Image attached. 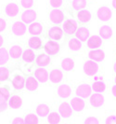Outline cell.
Returning a JSON list of instances; mask_svg holds the SVG:
<instances>
[{
	"mask_svg": "<svg viewBox=\"0 0 116 124\" xmlns=\"http://www.w3.org/2000/svg\"><path fill=\"white\" fill-rule=\"evenodd\" d=\"M9 79L16 90H21L25 87V77L20 70H14L12 73H10Z\"/></svg>",
	"mask_w": 116,
	"mask_h": 124,
	"instance_id": "1",
	"label": "cell"
},
{
	"mask_svg": "<svg viewBox=\"0 0 116 124\" xmlns=\"http://www.w3.org/2000/svg\"><path fill=\"white\" fill-rule=\"evenodd\" d=\"M65 36L63 30L61 29V27L59 26H54V27H51L48 31V37L50 40L54 41L56 43H59L61 42V40L63 39V37Z\"/></svg>",
	"mask_w": 116,
	"mask_h": 124,
	"instance_id": "2",
	"label": "cell"
},
{
	"mask_svg": "<svg viewBox=\"0 0 116 124\" xmlns=\"http://www.w3.org/2000/svg\"><path fill=\"white\" fill-rule=\"evenodd\" d=\"M98 69H99V66H98V62H94L92 60L86 61L84 63V72L88 77H95L98 74Z\"/></svg>",
	"mask_w": 116,
	"mask_h": 124,
	"instance_id": "3",
	"label": "cell"
},
{
	"mask_svg": "<svg viewBox=\"0 0 116 124\" xmlns=\"http://www.w3.org/2000/svg\"><path fill=\"white\" fill-rule=\"evenodd\" d=\"M91 92H92V88L86 84V83H81L79 84L77 88H76V91L75 93L78 97L81 98H88L89 96H91Z\"/></svg>",
	"mask_w": 116,
	"mask_h": 124,
	"instance_id": "4",
	"label": "cell"
},
{
	"mask_svg": "<svg viewBox=\"0 0 116 124\" xmlns=\"http://www.w3.org/2000/svg\"><path fill=\"white\" fill-rule=\"evenodd\" d=\"M59 114L61 118H71L73 114V108L71 105L67 102H62L61 104L59 105Z\"/></svg>",
	"mask_w": 116,
	"mask_h": 124,
	"instance_id": "5",
	"label": "cell"
},
{
	"mask_svg": "<svg viewBox=\"0 0 116 124\" xmlns=\"http://www.w3.org/2000/svg\"><path fill=\"white\" fill-rule=\"evenodd\" d=\"M60 49H61L60 44L56 43L50 39L46 41V43L44 45V50H46V52L48 53L49 55H56L60 51Z\"/></svg>",
	"mask_w": 116,
	"mask_h": 124,
	"instance_id": "6",
	"label": "cell"
},
{
	"mask_svg": "<svg viewBox=\"0 0 116 124\" xmlns=\"http://www.w3.org/2000/svg\"><path fill=\"white\" fill-rule=\"evenodd\" d=\"M26 25L22 22H15L11 26V32L15 37H22L26 33Z\"/></svg>",
	"mask_w": 116,
	"mask_h": 124,
	"instance_id": "7",
	"label": "cell"
},
{
	"mask_svg": "<svg viewBox=\"0 0 116 124\" xmlns=\"http://www.w3.org/2000/svg\"><path fill=\"white\" fill-rule=\"evenodd\" d=\"M57 93H58V96L61 99L69 98L72 95V87L67 83H62L58 87Z\"/></svg>",
	"mask_w": 116,
	"mask_h": 124,
	"instance_id": "8",
	"label": "cell"
},
{
	"mask_svg": "<svg viewBox=\"0 0 116 124\" xmlns=\"http://www.w3.org/2000/svg\"><path fill=\"white\" fill-rule=\"evenodd\" d=\"M77 29H78V27H77L76 23L71 20H66L62 25V30L66 36L74 35L77 31Z\"/></svg>",
	"mask_w": 116,
	"mask_h": 124,
	"instance_id": "9",
	"label": "cell"
},
{
	"mask_svg": "<svg viewBox=\"0 0 116 124\" xmlns=\"http://www.w3.org/2000/svg\"><path fill=\"white\" fill-rule=\"evenodd\" d=\"M49 20L54 24H60L64 20V14L60 9H52L49 13Z\"/></svg>",
	"mask_w": 116,
	"mask_h": 124,
	"instance_id": "10",
	"label": "cell"
},
{
	"mask_svg": "<svg viewBox=\"0 0 116 124\" xmlns=\"http://www.w3.org/2000/svg\"><path fill=\"white\" fill-rule=\"evenodd\" d=\"M49 81L52 84H58L63 79V72L60 68H53L48 76Z\"/></svg>",
	"mask_w": 116,
	"mask_h": 124,
	"instance_id": "11",
	"label": "cell"
},
{
	"mask_svg": "<svg viewBox=\"0 0 116 124\" xmlns=\"http://www.w3.org/2000/svg\"><path fill=\"white\" fill-rule=\"evenodd\" d=\"M36 16V11L34 9L29 8V9H26L24 12L21 14V21L24 23H32L35 21Z\"/></svg>",
	"mask_w": 116,
	"mask_h": 124,
	"instance_id": "12",
	"label": "cell"
},
{
	"mask_svg": "<svg viewBox=\"0 0 116 124\" xmlns=\"http://www.w3.org/2000/svg\"><path fill=\"white\" fill-rule=\"evenodd\" d=\"M71 106H72L73 111L81 112L86 107V102L83 100V98L77 96V97H74L71 100Z\"/></svg>",
	"mask_w": 116,
	"mask_h": 124,
	"instance_id": "13",
	"label": "cell"
},
{
	"mask_svg": "<svg viewBox=\"0 0 116 124\" xmlns=\"http://www.w3.org/2000/svg\"><path fill=\"white\" fill-rule=\"evenodd\" d=\"M34 78H36L37 81H39L41 83H46L48 80V72L44 67L36 68L34 71Z\"/></svg>",
	"mask_w": 116,
	"mask_h": 124,
	"instance_id": "14",
	"label": "cell"
},
{
	"mask_svg": "<svg viewBox=\"0 0 116 124\" xmlns=\"http://www.w3.org/2000/svg\"><path fill=\"white\" fill-rule=\"evenodd\" d=\"M49 62H50V56L47 52H40L35 57V63L38 66L41 67L47 66L49 64Z\"/></svg>",
	"mask_w": 116,
	"mask_h": 124,
	"instance_id": "15",
	"label": "cell"
},
{
	"mask_svg": "<svg viewBox=\"0 0 116 124\" xmlns=\"http://www.w3.org/2000/svg\"><path fill=\"white\" fill-rule=\"evenodd\" d=\"M98 18L102 22H108L111 18V10L107 7H101L98 10Z\"/></svg>",
	"mask_w": 116,
	"mask_h": 124,
	"instance_id": "16",
	"label": "cell"
},
{
	"mask_svg": "<svg viewBox=\"0 0 116 124\" xmlns=\"http://www.w3.org/2000/svg\"><path fill=\"white\" fill-rule=\"evenodd\" d=\"M19 11H20L19 6L16 3H8L5 7V13L7 17H10V18L16 17L19 14Z\"/></svg>",
	"mask_w": 116,
	"mask_h": 124,
	"instance_id": "17",
	"label": "cell"
},
{
	"mask_svg": "<svg viewBox=\"0 0 116 124\" xmlns=\"http://www.w3.org/2000/svg\"><path fill=\"white\" fill-rule=\"evenodd\" d=\"M105 98L101 93H94L90 96V105L93 107H100L103 106Z\"/></svg>",
	"mask_w": 116,
	"mask_h": 124,
	"instance_id": "18",
	"label": "cell"
},
{
	"mask_svg": "<svg viewBox=\"0 0 116 124\" xmlns=\"http://www.w3.org/2000/svg\"><path fill=\"white\" fill-rule=\"evenodd\" d=\"M22 52H23L22 48L20 45H13L9 48L8 50L9 57L13 60H19L22 55Z\"/></svg>",
	"mask_w": 116,
	"mask_h": 124,
	"instance_id": "19",
	"label": "cell"
},
{
	"mask_svg": "<svg viewBox=\"0 0 116 124\" xmlns=\"http://www.w3.org/2000/svg\"><path fill=\"white\" fill-rule=\"evenodd\" d=\"M25 88L29 92H34L38 88V81L34 76H28L25 78Z\"/></svg>",
	"mask_w": 116,
	"mask_h": 124,
	"instance_id": "20",
	"label": "cell"
},
{
	"mask_svg": "<svg viewBox=\"0 0 116 124\" xmlns=\"http://www.w3.org/2000/svg\"><path fill=\"white\" fill-rule=\"evenodd\" d=\"M29 34L33 37H37L42 34L43 32V25L40 23H32L28 28Z\"/></svg>",
	"mask_w": 116,
	"mask_h": 124,
	"instance_id": "21",
	"label": "cell"
},
{
	"mask_svg": "<svg viewBox=\"0 0 116 124\" xmlns=\"http://www.w3.org/2000/svg\"><path fill=\"white\" fill-rule=\"evenodd\" d=\"M101 45H102V40L101 37L98 36H92L87 39V47L91 50L99 48Z\"/></svg>",
	"mask_w": 116,
	"mask_h": 124,
	"instance_id": "22",
	"label": "cell"
},
{
	"mask_svg": "<svg viewBox=\"0 0 116 124\" xmlns=\"http://www.w3.org/2000/svg\"><path fill=\"white\" fill-rule=\"evenodd\" d=\"M21 59H22V62H24V63H33L35 60V55H34V52L32 49H28V50H25L22 52V55H21Z\"/></svg>",
	"mask_w": 116,
	"mask_h": 124,
	"instance_id": "23",
	"label": "cell"
},
{
	"mask_svg": "<svg viewBox=\"0 0 116 124\" xmlns=\"http://www.w3.org/2000/svg\"><path fill=\"white\" fill-rule=\"evenodd\" d=\"M88 57L94 62H102L104 60V51L102 50H92L88 53Z\"/></svg>",
	"mask_w": 116,
	"mask_h": 124,
	"instance_id": "24",
	"label": "cell"
},
{
	"mask_svg": "<svg viewBox=\"0 0 116 124\" xmlns=\"http://www.w3.org/2000/svg\"><path fill=\"white\" fill-rule=\"evenodd\" d=\"M28 46L32 50H40V49H42V46H43L42 39L38 37H30L29 41H28Z\"/></svg>",
	"mask_w": 116,
	"mask_h": 124,
	"instance_id": "25",
	"label": "cell"
},
{
	"mask_svg": "<svg viewBox=\"0 0 116 124\" xmlns=\"http://www.w3.org/2000/svg\"><path fill=\"white\" fill-rule=\"evenodd\" d=\"M11 93V85L9 83H5V81L0 82V94L7 100V98L9 97Z\"/></svg>",
	"mask_w": 116,
	"mask_h": 124,
	"instance_id": "26",
	"label": "cell"
},
{
	"mask_svg": "<svg viewBox=\"0 0 116 124\" xmlns=\"http://www.w3.org/2000/svg\"><path fill=\"white\" fill-rule=\"evenodd\" d=\"M77 19H78V22L82 24H85V23H87L90 19H91V14L88 10H80L77 13Z\"/></svg>",
	"mask_w": 116,
	"mask_h": 124,
	"instance_id": "27",
	"label": "cell"
},
{
	"mask_svg": "<svg viewBox=\"0 0 116 124\" xmlns=\"http://www.w3.org/2000/svg\"><path fill=\"white\" fill-rule=\"evenodd\" d=\"M75 36L80 41H86L89 38V30L86 27H79L75 33Z\"/></svg>",
	"mask_w": 116,
	"mask_h": 124,
	"instance_id": "28",
	"label": "cell"
},
{
	"mask_svg": "<svg viewBox=\"0 0 116 124\" xmlns=\"http://www.w3.org/2000/svg\"><path fill=\"white\" fill-rule=\"evenodd\" d=\"M50 113V107L47 104H40L36 107V115L41 118H46Z\"/></svg>",
	"mask_w": 116,
	"mask_h": 124,
	"instance_id": "29",
	"label": "cell"
},
{
	"mask_svg": "<svg viewBox=\"0 0 116 124\" xmlns=\"http://www.w3.org/2000/svg\"><path fill=\"white\" fill-rule=\"evenodd\" d=\"M99 36L103 39H109L112 36V30L109 25H102L99 28Z\"/></svg>",
	"mask_w": 116,
	"mask_h": 124,
	"instance_id": "30",
	"label": "cell"
},
{
	"mask_svg": "<svg viewBox=\"0 0 116 124\" xmlns=\"http://www.w3.org/2000/svg\"><path fill=\"white\" fill-rule=\"evenodd\" d=\"M68 46H69L70 50H73V51H78V50H82V43L77 37L71 38L68 42Z\"/></svg>",
	"mask_w": 116,
	"mask_h": 124,
	"instance_id": "31",
	"label": "cell"
},
{
	"mask_svg": "<svg viewBox=\"0 0 116 124\" xmlns=\"http://www.w3.org/2000/svg\"><path fill=\"white\" fill-rule=\"evenodd\" d=\"M8 105L12 108H19L22 106V99L19 95H12L8 101Z\"/></svg>",
	"mask_w": 116,
	"mask_h": 124,
	"instance_id": "32",
	"label": "cell"
},
{
	"mask_svg": "<svg viewBox=\"0 0 116 124\" xmlns=\"http://www.w3.org/2000/svg\"><path fill=\"white\" fill-rule=\"evenodd\" d=\"M9 54L6 48H0V66H3L9 62Z\"/></svg>",
	"mask_w": 116,
	"mask_h": 124,
	"instance_id": "33",
	"label": "cell"
},
{
	"mask_svg": "<svg viewBox=\"0 0 116 124\" xmlns=\"http://www.w3.org/2000/svg\"><path fill=\"white\" fill-rule=\"evenodd\" d=\"M61 67L65 71H71L74 67V60L72 58H64L61 61Z\"/></svg>",
	"mask_w": 116,
	"mask_h": 124,
	"instance_id": "34",
	"label": "cell"
},
{
	"mask_svg": "<svg viewBox=\"0 0 116 124\" xmlns=\"http://www.w3.org/2000/svg\"><path fill=\"white\" fill-rule=\"evenodd\" d=\"M48 124H60L61 122V116L58 112H50L48 116Z\"/></svg>",
	"mask_w": 116,
	"mask_h": 124,
	"instance_id": "35",
	"label": "cell"
},
{
	"mask_svg": "<svg viewBox=\"0 0 116 124\" xmlns=\"http://www.w3.org/2000/svg\"><path fill=\"white\" fill-rule=\"evenodd\" d=\"M91 88L95 92H97V93H103L104 91L106 90V84L104 83L103 81L97 80L92 84Z\"/></svg>",
	"mask_w": 116,
	"mask_h": 124,
	"instance_id": "36",
	"label": "cell"
},
{
	"mask_svg": "<svg viewBox=\"0 0 116 124\" xmlns=\"http://www.w3.org/2000/svg\"><path fill=\"white\" fill-rule=\"evenodd\" d=\"M10 77V71L6 67H0V82L7 81Z\"/></svg>",
	"mask_w": 116,
	"mask_h": 124,
	"instance_id": "37",
	"label": "cell"
},
{
	"mask_svg": "<svg viewBox=\"0 0 116 124\" xmlns=\"http://www.w3.org/2000/svg\"><path fill=\"white\" fill-rule=\"evenodd\" d=\"M24 121L25 124H38V118L35 114L29 113L25 116Z\"/></svg>",
	"mask_w": 116,
	"mask_h": 124,
	"instance_id": "38",
	"label": "cell"
},
{
	"mask_svg": "<svg viewBox=\"0 0 116 124\" xmlns=\"http://www.w3.org/2000/svg\"><path fill=\"white\" fill-rule=\"evenodd\" d=\"M87 5L86 0H73V8L76 10L85 8Z\"/></svg>",
	"mask_w": 116,
	"mask_h": 124,
	"instance_id": "39",
	"label": "cell"
},
{
	"mask_svg": "<svg viewBox=\"0 0 116 124\" xmlns=\"http://www.w3.org/2000/svg\"><path fill=\"white\" fill-rule=\"evenodd\" d=\"M84 124H100V119L96 117L86 118L84 121Z\"/></svg>",
	"mask_w": 116,
	"mask_h": 124,
	"instance_id": "40",
	"label": "cell"
},
{
	"mask_svg": "<svg viewBox=\"0 0 116 124\" xmlns=\"http://www.w3.org/2000/svg\"><path fill=\"white\" fill-rule=\"evenodd\" d=\"M20 5L22 8L29 9L34 6V0H20Z\"/></svg>",
	"mask_w": 116,
	"mask_h": 124,
	"instance_id": "41",
	"label": "cell"
},
{
	"mask_svg": "<svg viewBox=\"0 0 116 124\" xmlns=\"http://www.w3.org/2000/svg\"><path fill=\"white\" fill-rule=\"evenodd\" d=\"M105 124H116V116L110 115L109 117H107L105 120Z\"/></svg>",
	"mask_w": 116,
	"mask_h": 124,
	"instance_id": "42",
	"label": "cell"
},
{
	"mask_svg": "<svg viewBox=\"0 0 116 124\" xmlns=\"http://www.w3.org/2000/svg\"><path fill=\"white\" fill-rule=\"evenodd\" d=\"M7 28V22L3 17H0V33L4 32Z\"/></svg>",
	"mask_w": 116,
	"mask_h": 124,
	"instance_id": "43",
	"label": "cell"
},
{
	"mask_svg": "<svg viewBox=\"0 0 116 124\" xmlns=\"http://www.w3.org/2000/svg\"><path fill=\"white\" fill-rule=\"evenodd\" d=\"M49 3L53 8H59L62 4V0H49Z\"/></svg>",
	"mask_w": 116,
	"mask_h": 124,
	"instance_id": "44",
	"label": "cell"
},
{
	"mask_svg": "<svg viewBox=\"0 0 116 124\" xmlns=\"http://www.w3.org/2000/svg\"><path fill=\"white\" fill-rule=\"evenodd\" d=\"M11 124H25V121L21 118H14L11 120Z\"/></svg>",
	"mask_w": 116,
	"mask_h": 124,
	"instance_id": "45",
	"label": "cell"
},
{
	"mask_svg": "<svg viewBox=\"0 0 116 124\" xmlns=\"http://www.w3.org/2000/svg\"><path fill=\"white\" fill-rule=\"evenodd\" d=\"M3 43H4V37L0 35V48H2L3 46Z\"/></svg>",
	"mask_w": 116,
	"mask_h": 124,
	"instance_id": "46",
	"label": "cell"
},
{
	"mask_svg": "<svg viewBox=\"0 0 116 124\" xmlns=\"http://www.w3.org/2000/svg\"><path fill=\"white\" fill-rule=\"evenodd\" d=\"M112 94L114 97H116V84L112 87Z\"/></svg>",
	"mask_w": 116,
	"mask_h": 124,
	"instance_id": "47",
	"label": "cell"
},
{
	"mask_svg": "<svg viewBox=\"0 0 116 124\" xmlns=\"http://www.w3.org/2000/svg\"><path fill=\"white\" fill-rule=\"evenodd\" d=\"M112 6H113L114 8H116V0H113V1H112Z\"/></svg>",
	"mask_w": 116,
	"mask_h": 124,
	"instance_id": "48",
	"label": "cell"
},
{
	"mask_svg": "<svg viewBox=\"0 0 116 124\" xmlns=\"http://www.w3.org/2000/svg\"><path fill=\"white\" fill-rule=\"evenodd\" d=\"M113 70H114V73H116V62L114 63V66H113Z\"/></svg>",
	"mask_w": 116,
	"mask_h": 124,
	"instance_id": "49",
	"label": "cell"
},
{
	"mask_svg": "<svg viewBox=\"0 0 116 124\" xmlns=\"http://www.w3.org/2000/svg\"><path fill=\"white\" fill-rule=\"evenodd\" d=\"M115 82H116V77H115Z\"/></svg>",
	"mask_w": 116,
	"mask_h": 124,
	"instance_id": "50",
	"label": "cell"
},
{
	"mask_svg": "<svg viewBox=\"0 0 116 124\" xmlns=\"http://www.w3.org/2000/svg\"><path fill=\"white\" fill-rule=\"evenodd\" d=\"M63 124H69V123H63Z\"/></svg>",
	"mask_w": 116,
	"mask_h": 124,
	"instance_id": "51",
	"label": "cell"
}]
</instances>
